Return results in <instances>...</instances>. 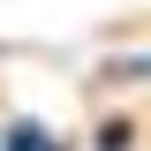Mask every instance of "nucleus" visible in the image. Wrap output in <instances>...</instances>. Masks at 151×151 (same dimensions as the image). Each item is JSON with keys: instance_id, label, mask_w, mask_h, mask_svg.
Segmentation results:
<instances>
[{"instance_id": "obj_1", "label": "nucleus", "mask_w": 151, "mask_h": 151, "mask_svg": "<svg viewBox=\"0 0 151 151\" xmlns=\"http://www.w3.org/2000/svg\"><path fill=\"white\" fill-rule=\"evenodd\" d=\"M8 151H53V136H38V129H15V136H8Z\"/></svg>"}]
</instances>
